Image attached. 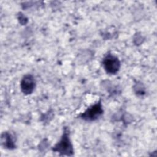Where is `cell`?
<instances>
[{
	"label": "cell",
	"mask_w": 157,
	"mask_h": 157,
	"mask_svg": "<svg viewBox=\"0 0 157 157\" xmlns=\"http://www.w3.org/2000/svg\"><path fill=\"white\" fill-rule=\"evenodd\" d=\"M52 150L61 155L72 156L74 155L73 145L70 139L69 131L67 127H64L59 140L52 147Z\"/></svg>",
	"instance_id": "cell-1"
},
{
	"label": "cell",
	"mask_w": 157,
	"mask_h": 157,
	"mask_svg": "<svg viewBox=\"0 0 157 157\" xmlns=\"http://www.w3.org/2000/svg\"><path fill=\"white\" fill-rule=\"evenodd\" d=\"M103 113L102 104L100 99L93 105L88 107L79 117L81 119L86 121H94L98 120L102 115Z\"/></svg>",
	"instance_id": "cell-2"
},
{
	"label": "cell",
	"mask_w": 157,
	"mask_h": 157,
	"mask_svg": "<svg viewBox=\"0 0 157 157\" xmlns=\"http://www.w3.org/2000/svg\"><path fill=\"white\" fill-rule=\"evenodd\" d=\"M102 66L107 74H115L120 70L121 63L117 56L108 53L102 59Z\"/></svg>",
	"instance_id": "cell-3"
},
{
	"label": "cell",
	"mask_w": 157,
	"mask_h": 157,
	"mask_svg": "<svg viewBox=\"0 0 157 157\" xmlns=\"http://www.w3.org/2000/svg\"><path fill=\"white\" fill-rule=\"evenodd\" d=\"M20 89L22 93L26 95L31 94L36 87V80L32 74L25 75L20 81Z\"/></svg>",
	"instance_id": "cell-4"
},
{
	"label": "cell",
	"mask_w": 157,
	"mask_h": 157,
	"mask_svg": "<svg viewBox=\"0 0 157 157\" xmlns=\"http://www.w3.org/2000/svg\"><path fill=\"white\" fill-rule=\"evenodd\" d=\"M15 137L9 132H4L1 134V145L6 149L13 150L15 148Z\"/></svg>",
	"instance_id": "cell-5"
},
{
	"label": "cell",
	"mask_w": 157,
	"mask_h": 157,
	"mask_svg": "<svg viewBox=\"0 0 157 157\" xmlns=\"http://www.w3.org/2000/svg\"><path fill=\"white\" fill-rule=\"evenodd\" d=\"M134 90L135 93L138 96H142L145 93V89L142 83H137L134 86Z\"/></svg>",
	"instance_id": "cell-6"
},
{
	"label": "cell",
	"mask_w": 157,
	"mask_h": 157,
	"mask_svg": "<svg viewBox=\"0 0 157 157\" xmlns=\"http://www.w3.org/2000/svg\"><path fill=\"white\" fill-rule=\"evenodd\" d=\"M19 21L22 23V24H26V22L25 21V20L27 21V18L25 17V16L23 15H19Z\"/></svg>",
	"instance_id": "cell-7"
}]
</instances>
